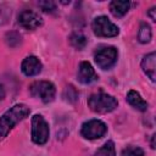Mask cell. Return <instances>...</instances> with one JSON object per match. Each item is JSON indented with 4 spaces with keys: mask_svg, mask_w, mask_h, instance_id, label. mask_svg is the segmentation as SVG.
Masks as SVG:
<instances>
[{
    "mask_svg": "<svg viewBox=\"0 0 156 156\" xmlns=\"http://www.w3.org/2000/svg\"><path fill=\"white\" fill-rule=\"evenodd\" d=\"M117 100L106 93H95L91 94L88 99V106L90 107L91 111L96 113H107L113 111L117 107Z\"/></svg>",
    "mask_w": 156,
    "mask_h": 156,
    "instance_id": "obj_2",
    "label": "cell"
},
{
    "mask_svg": "<svg viewBox=\"0 0 156 156\" xmlns=\"http://www.w3.org/2000/svg\"><path fill=\"white\" fill-rule=\"evenodd\" d=\"M155 136H156V135L154 134V135H152V140H151V147H152V149H155Z\"/></svg>",
    "mask_w": 156,
    "mask_h": 156,
    "instance_id": "obj_22",
    "label": "cell"
},
{
    "mask_svg": "<svg viewBox=\"0 0 156 156\" xmlns=\"http://www.w3.org/2000/svg\"><path fill=\"white\" fill-rule=\"evenodd\" d=\"M141 68L152 82L156 79V74H155V72H156V55H155V52H150L143 57Z\"/></svg>",
    "mask_w": 156,
    "mask_h": 156,
    "instance_id": "obj_11",
    "label": "cell"
},
{
    "mask_svg": "<svg viewBox=\"0 0 156 156\" xmlns=\"http://www.w3.org/2000/svg\"><path fill=\"white\" fill-rule=\"evenodd\" d=\"M29 90L33 96L39 98L43 102H51L56 95V88L49 80H37L30 85Z\"/></svg>",
    "mask_w": 156,
    "mask_h": 156,
    "instance_id": "obj_4",
    "label": "cell"
},
{
    "mask_svg": "<svg viewBox=\"0 0 156 156\" xmlns=\"http://www.w3.org/2000/svg\"><path fill=\"white\" fill-rule=\"evenodd\" d=\"M130 7V2L126 0H115L110 4V11L115 17H123Z\"/></svg>",
    "mask_w": 156,
    "mask_h": 156,
    "instance_id": "obj_13",
    "label": "cell"
},
{
    "mask_svg": "<svg viewBox=\"0 0 156 156\" xmlns=\"http://www.w3.org/2000/svg\"><path fill=\"white\" fill-rule=\"evenodd\" d=\"M39 7L45 12H52L56 9V4L51 0H44V1H39Z\"/></svg>",
    "mask_w": 156,
    "mask_h": 156,
    "instance_id": "obj_18",
    "label": "cell"
},
{
    "mask_svg": "<svg viewBox=\"0 0 156 156\" xmlns=\"http://www.w3.org/2000/svg\"><path fill=\"white\" fill-rule=\"evenodd\" d=\"M18 23L22 28L33 30V29H37L38 27L41 26L43 20L37 12L30 11V10H24L18 16Z\"/></svg>",
    "mask_w": 156,
    "mask_h": 156,
    "instance_id": "obj_8",
    "label": "cell"
},
{
    "mask_svg": "<svg viewBox=\"0 0 156 156\" xmlns=\"http://www.w3.org/2000/svg\"><path fill=\"white\" fill-rule=\"evenodd\" d=\"M94 156H116V150H115V144L113 141L108 140L106 141L96 152Z\"/></svg>",
    "mask_w": 156,
    "mask_h": 156,
    "instance_id": "obj_15",
    "label": "cell"
},
{
    "mask_svg": "<svg viewBox=\"0 0 156 156\" xmlns=\"http://www.w3.org/2000/svg\"><path fill=\"white\" fill-rule=\"evenodd\" d=\"M41 68H43V65L41 62L39 61V58L37 56H27L23 61H22V65H21V69L22 72L28 76V77H32V76H37L41 72Z\"/></svg>",
    "mask_w": 156,
    "mask_h": 156,
    "instance_id": "obj_9",
    "label": "cell"
},
{
    "mask_svg": "<svg viewBox=\"0 0 156 156\" xmlns=\"http://www.w3.org/2000/svg\"><path fill=\"white\" fill-rule=\"evenodd\" d=\"M122 156H144V151L139 146H128L122 151Z\"/></svg>",
    "mask_w": 156,
    "mask_h": 156,
    "instance_id": "obj_17",
    "label": "cell"
},
{
    "mask_svg": "<svg viewBox=\"0 0 156 156\" xmlns=\"http://www.w3.org/2000/svg\"><path fill=\"white\" fill-rule=\"evenodd\" d=\"M63 96H65V98L71 96V98H69V101H71V102H74V101L77 100V98H78V93H77V90H76L72 85H68V87H66V89H65Z\"/></svg>",
    "mask_w": 156,
    "mask_h": 156,
    "instance_id": "obj_19",
    "label": "cell"
},
{
    "mask_svg": "<svg viewBox=\"0 0 156 156\" xmlns=\"http://www.w3.org/2000/svg\"><path fill=\"white\" fill-rule=\"evenodd\" d=\"M98 78L95 69L93 68V66L88 62V61H83L79 63V68H78V80L83 84H89L93 80H95Z\"/></svg>",
    "mask_w": 156,
    "mask_h": 156,
    "instance_id": "obj_10",
    "label": "cell"
},
{
    "mask_svg": "<svg viewBox=\"0 0 156 156\" xmlns=\"http://www.w3.org/2000/svg\"><path fill=\"white\" fill-rule=\"evenodd\" d=\"M107 132L106 124L100 119H89L83 123L80 133L85 139H99L104 136Z\"/></svg>",
    "mask_w": 156,
    "mask_h": 156,
    "instance_id": "obj_6",
    "label": "cell"
},
{
    "mask_svg": "<svg viewBox=\"0 0 156 156\" xmlns=\"http://www.w3.org/2000/svg\"><path fill=\"white\" fill-rule=\"evenodd\" d=\"M155 11H156V9H155V7H151V9L149 10V12H147V13H149V16H150V18H151L152 21H155V20H156V16H155Z\"/></svg>",
    "mask_w": 156,
    "mask_h": 156,
    "instance_id": "obj_20",
    "label": "cell"
},
{
    "mask_svg": "<svg viewBox=\"0 0 156 156\" xmlns=\"http://www.w3.org/2000/svg\"><path fill=\"white\" fill-rule=\"evenodd\" d=\"M69 41H71V44H72L76 49H79V50H82V49L87 45V39H85V37H84L83 34H80V33H74V34H72L71 38H69Z\"/></svg>",
    "mask_w": 156,
    "mask_h": 156,
    "instance_id": "obj_16",
    "label": "cell"
},
{
    "mask_svg": "<svg viewBox=\"0 0 156 156\" xmlns=\"http://www.w3.org/2000/svg\"><path fill=\"white\" fill-rule=\"evenodd\" d=\"M50 129L49 124L41 115H34L32 117V140L38 144L43 145L49 140Z\"/></svg>",
    "mask_w": 156,
    "mask_h": 156,
    "instance_id": "obj_3",
    "label": "cell"
},
{
    "mask_svg": "<svg viewBox=\"0 0 156 156\" xmlns=\"http://www.w3.org/2000/svg\"><path fill=\"white\" fill-rule=\"evenodd\" d=\"M30 110L24 104H16L0 117V140L5 139L13 127L28 117Z\"/></svg>",
    "mask_w": 156,
    "mask_h": 156,
    "instance_id": "obj_1",
    "label": "cell"
},
{
    "mask_svg": "<svg viewBox=\"0 0 156 156\" xmlns=\"http://www.w3.org/2000/svg\"><path fill=\"white\" fill-rule=\"evenodd\" d=\"M117 56H118L117 49H115L113 46L101 48L95 52V62L100 68L108 69L116 63Z\"/></svg>",
    "mask_w": 156,
    "mask_h": 156,
    "instance_id": "obj_7",
    "label": "cell"
},
{
    "mask_svg": "<svg viewBox=\"0 0 156 156\" xmlns=\"http://www.w3.org/2000/svg\"><path fill=\"white\" fill-rule=\"evenodd\" d=\"M152 38V32H151V27L147 23H141L140 28H139V33H138V40L141 44H146L151 40Z\"/></svg>",
    "mask_w": 156,
    "mask_h": 156,
    "instance_id": "obj_14",
    "label": "cell"
},
{
    "mask_svg": "<svg viewBox=\"0 0 156 156\" xmlns=\"http://www.w3.org/2000/svg\"><path fill=\"white\" fill-rule=\"evenodd\" d=\"M4 98H5V88L2 84H0V101L4 100Z\"/></svg>",
    "mask_w": 156,
    "mask_h": 156,
    "instance_id": "obj_21",
    "label": "cell"
},
{
    "mask_svg": "<svg viewBox=\"0 0 156 156\" xmlns=\"http://www.w3.org/2000/svg\"><path fill=\"white\" fill-rule=\"evenodd\" d=\"M127 101L129 102V105H132L134 108L139 110V111H146L147 110V102L140 96V94L135 90H129L127 94Z\"/></svg>",
    "mask_w": 156,
    "mask_h": 156,
    "instance_id": "obj_12",
    "label": "cell"
},
{
    "mask_svg": "<svg viewBox=\"0 0 156 156\" xmlns=\"http://www.w3.org/2000/svg\"><path fill=\"white\" fill-rule=\"evenodd\" d=\"M93 32L98 37H105V38H111L116 37L119 33V28L111 22L106 16H98L93 21Z\"/></svg>",
    "mask_w": 156,
    "mask_h": 156,
    "instance_id": "obj_5",
    "label": "cell"
}]
</instances>
